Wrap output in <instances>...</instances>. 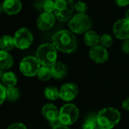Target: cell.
Masks as SVG:
<instances>
[{"label":"cell","instance_id":"6da1fadb","mask_svg":"<svg viewBox=\"0 0 129 129\" xmlns=\"http://www.w3.org/2000/svg\"><path fill=\"white\" fill-rule=\"evenodd\" d=\"M52 41L55 49L64 53L73 52L78 46L76 37L68 30H61L56 32L53 35Z\"/></svg>","mask_w":129,"mask_h":129},{"label":"cell","instance_id":"7a4b0ae2","mask_svg":"<svg viewBox=\"0 0 129 129\" xmlns=\"http://www.w3.org/2000/svg\"><path fill=\"white\" fill-rule=\"evenodd\" d=\"M96 118L101 127L103 129H112L120 121L121 113L115 108L106 107L98 112Z\"/></svg>","mask_w":129,"mask_h":129},{"label":"cell","instance_id":"3957f363","mask_svg":"<svg viewBox=\"0 0 129 129\" xmlns=\"http://www.w3.org/2000/svg\"><path fill=\"white\" fill-rule=\"evenodd\" d=\"M36 58L42 66L52 67L57 61V49L52 43H43L37 48Z\"/></svg>","mask_w":129,"mask_h":129},{"label":"cell","instance_id":"277c9868","mask_svg":"<svg viewBox=\"0 0 129 129\" xmlns=\"http://www.w3.org/2000/svg\"><path fill=\"white\" fill-rule=\"evenodd\" d=\"M54 15L61 22H66L72 18L75 9L73 0H54Z\"/></svg>","mask_w":129,"mask_h":129},{"label":"cell","instance_id":"5b68a950","mask_svg":"<svg viewBox=\"0 0 129 129\" xmlns=\"http://www.w3.org/2000/svg\"><path fill=\"white\" fill-rule=\"evenodd\" d=\"M69 27L74 34H84L90 30L92 26V21L90 17L86 14L78 13L69 21Z\"/></svg>","mask_w":129,"mask_h":129},{"label":"cell","instance_id":"8992f818","mask_svg":"<svg viewBox=\"0 0 129 129\" xmlns=\"http://www.w3.org/2000/svg\"><path fill=\"white\" fill-rule=\"evenodd\" d=\"M79 117V110L78 107L72 103L64 104L59 109L58 118L61 124L72 125L75 123Z\"/></svg>","mask_w":129,"mask_h":129},{"label":"cell","instance_id":"52a82bcc","mask_svg":"<svg viewBox=\"0 0 129 129\" xmlns=\"http://www.w3.org/2000/svg\"><path fill=\"white\" fill-rule=\"evenodd\" d=\"M19 69L21 72L24 76L34 77L37 75V73L40 69V64L36 57L27 56L21 61Z\"/></svg>","mask_w":129,"mask_h":129},{"label":"cell","instance_id":"ba28073f","mask_svg":"<svg viewBox=\"0 0 129 129\" xmlns=\"http://www.w3.org/2000/svg\"><path fill=\"white\" fill-rule=\"evenodd\" d=\"M13 38L15 47L22 50L29 48L34 40L33 34L26 27H21L18 30L15 32Z\"/></svg>","mask_w":129,"mask_h":129},{"label":"cell","instance_id":"9c48e42d","mask_svg":"<svg viewBox=\"0 0 129 129\" xmlns=\"http://www.w3.org/2000/svg\"><path fill=\"white\" fill-rule=\"evenodd\" d=\"M42 115L49 121L52 127L61 124L58 118L59 110L53 103H47L43 106L42 108Z\"/></svg>","mask_w":129,"mask_h":129},{"label":"cell","instance_id":"30bf717a","mask_svg":"<svg viewBox=\"0 0 129 129\" xmlns=\"http://www.w3.org/2000/svg\"><path fill=\"white\" fill-rule=\"evenodd\" d=\"M114 35L119 40L129 39V20L127 18H121L115 21L112 27Z\"/></svg>","mask_w":129,"mask_h":129},{"label":"cell","instance_id":"8fae6325","mask_svg":"<svg viewBox=\"0 0 129 129\" xmlns=\"http://www.w3.org/2000/svg\"><path fill=\"white\" fill-rule=\"evenodd\" d=\"M78 94V87L75 84H64L59 89V97L64 101H72L75 100Z\"/></svg>","mask_w":129,"mask_h":129},{"label":"cell","instance_id":"7c38bea8","mask_svg":"<svg viewBox=\"0 0 129 129\" xmlns=\"http://www.w3.org/2000/svg\"><path fill=\"white\" fill-rule=\"evenodd\" d=\"M89 56L94 62L103 64L108 60L109 52L105 47L102 46L101 45H97L90 49L89 52Z\"/></svg>","mask_w":129,"mask_h":129},{"label":"cell","instance_id":"4fadbf2b","mask_svg":"<svg viewBox=\"0 0 129 129\" xmlns=\"http://www.w3.org/2000/svg\"><path fill=\"white\" fill-rule=\"evenodd\" d=\"M55 23V16L54 13L43 12L37 18V24L40 30H48L51 29Z\"/></svg>","mask_w":129,"mask_h":129},{"label":"cell","instance_id":"5bb4252c","mask_svg":"<svg viewBox=\"0 0 129 129\" xmlns=\"http://www.w3.org/2000/svg\"><path fill=\"white\" fill-rule=\"evenodd\" d=\"M3 8L7 15H15L18 14L22 9V3L21 0H4Z\"/></svg>","mask_w":129,"mask_h":129},{"label":"cell","instance_id":"9a60e30c","mask_svg":"<svg viewBox=\"0 0 129 129\" xmlns=\"http://www.w3.org/2000/svg\"><path fill=\"white\" fill-rule=\"evenodd\" d=\"M51 69L52 73V78L55 79L64 78L68 72L67 66L61 62H56L51 67Z\"/></svg>","mask_w":129,"mask_h":129},{"label":"cell","instance_id":"2e32d148","mask_svg":"<svg viewBox=\"0 0 129 129\" xmlns=\"http://www.w3.org/2000/svg\"><path fill=\"white\" fill-rule=\"evenodd\" d=\"M13 62V58L9 52L0 50V69H9L12 66Z\"/></svg>","mask_w":129,"mask_h":129},{"label":"cell","instance_id":"e0dca14e","mask_svg":"<svg viewBox=\"0 0 129 129\" xmlns=\"http://www.w3.org/2000/svg\"><path fill=\"white\" fill-rule=\"evenodd\" d=\"M100 37L94 30H88L85 33L84 37V41L85 44L90 47H94L100 43Z\"/></svg>","mask_w":129,"mask_h":129},{"label":"cell","instance_id":"ac0fdd59","mask_svg":"<svg viewBox=\"0 0 129 129\" xmlns=\"http://www.w3.org/2000/svg\"><path fill=\"white\" fill-rule=\"evenodd\" d=\"M15 47L14 38L9 35H4L0 37V49L3 51H11Z\"/></svg>","mask_w":129,"mask_h":129},{"label":"cell","instance_id":"d6986e66","mask_svg":"<svg viewBox=\"0 0 129 129\" xmlns=\"http://www.w3.org/2000/svg\"><path fill=\"white\" fill-rule=\"evenodd\" d=\"M2 81L6 87H15L18 83V78L12 72H7L3 74Z\"/></svg>","mask_w":129,"mask_h":129},{"label":"cell","instance_id":"ffe728a7","mask_svg":"<svg viewBox=\"0 0 129 129\" xmlns=\"http://www.w3.org/2000/svg\"><path fill=\"white\" fill-rule=\"evenodd\" d=\"M98 127L96 115L94 114L88 115L82 124V129H96Z\"/></svg>","mask_w":129,"mask_h":129},{"label":"cell","instance_id":"44dd1931","mask_svg":"<svg viewBox=\"0 0 129 129\" xmlns=\"http://www.w3.org/2000/svg\"><path fill=\"white\" fill-rule=\"evenodd\" d=\"M44 95L47 100H56L59 97V90L54 86H48L45 88Z\"/></svg>","mask_w":129,"mask_h":129},{"label":"cell","instance_id":"7402d4cb","mask_svg":"<svg viewBox=\"0 0 129 129\" xmlns=\"http://www.w3.org/2000/svg\"><path fill=\"white\" fill-rule=\"evenodd\" d=\"M21 96V93L18 88L15 87H6V99L11 102L17 101Z\"/></svg>","mask_w":129,"mask_h":129},{"label":"cell","instance_id":"603a6c76","mask_svg":"<svg viewBox=\"0 0 129 129\" xmlns=\"http://www.w3.org/2000/svg\"><path fill=\"white\" fill-rule=\"evenodd\" d=\"M37 77L41 81H49L52 77L51 67H47V66L40 67V69L37 73Z\"/></svg>","mask_w":129,"mask_h":129},{"label":"cell","instance_id":"cb8c5ba5","mask_svg":"<svg viewBox=\"0 0 129 129\" xmlns=\"http://www.w3.org/2000/svg\"><path fill=\"white\" fill-rule=\"evenodd\" d=\"M100 43L102 46H103L105 48H108L112 46V44L113 43V40H112V37L109 34H105L100 37Z\"/></svg>","mask_w":129,"mask_h":129},{"label":"cell","instance_id":"d4e9b609","mask_svg":"<svg viewBox=\"0 0 129 129\" xmlns=\"http://www.w3.org/2000/svg\"><path fill=\"white\" fill-rule=\"evenodd\" d=\"M55 9V3L53 0H44L42 10L43 12L52 13Z\"/></svg>","mask_w":129,"mask_h":129},{"label":"cell","instance_id":"484cf974","mask_svg":"<svg viewBox=\"0 0 129 129\" xmlns=\"http://www.w3.org/2000/svg\"><path fill=\"white\" fill-rule=\"evenodd\" d=\"M87 8H88L87 4L83 1H78L75 4V10L78 13L85 14V12L87 10Z\"/></svg>","mask_w":129,"mask_h":129},{"label":"cell","instance_id":"4316f807","mask_svg":"<svg viewBox=\"0 0 129 129\" xmlns=\"http://www.w3.org/2000/svg\"><path fill=\"white\" fill-rule=\"evenodd\" d=\"M6 99V87L0 84V105H2Z\"/></svg>","mask_w":129,"mask_h":129},{"label":"cell","instance_id":"83f0119b","mask_svg":"<svg viewBox=\"0 0 129 129\" xmlns=\"http://www.w3.org/2000/svg\"><path fill=\"white\" fill-rule=\"evenodd\" d=\"M7 129H27V128L25 126V124L21 122H15L9 125Z\"/></svg>","mask_w":129,"mask_h":129},{"label":"cell","instance_id":"f1b7e54d","mask_svg":"<svg viewBox=\"0 0 129 129\" xmlns=\"http://www.w3.org/2000/svg\"><path fill=\"white\" fill-rule=\"evenodd\" d=\"M115 4L120 7L127 6L129 4V0H114Z\"/></svg>","mask_w":129,"mask_h":129},{"label":"cell","instance_id":"f546056e","mask_svg":"<svg viewBox=\"0 0 129 129\" xmlns=\"http://www.w3.org/2000/svg\"><path fill=\"white\" fill-rule=\"evenodd\" d=\"M121 48H122V50L124 53H127V54L129 53V39L124 41Z\"/></svg>","mask_w":129,"mask_h":129},{"label":"cell","instance_id":"4dcf8cb0","mask_svg":"<svg viewBox=\"0 0 129 129\" xmlns=\"http://www.w3.org/2000/svg\"><path fill=\"white\" fill-rule=\"evenodd\" d=\"M43 2H44V0H35V1H34V6H35V7L37 9H39V10H42Z\"/></svg>","mask_w":129,"mask_h":129},{"label":"cell","instance_id":"1f68e13d","mask_svg":"<svg viewBox=\"0 0 129 129\" xmlns=\"http://www.w3.org/2000/svg\"><path fill=\"white\" fill-rule=\"evenodd\" d=\"M122 108L125 111L129 112V97L126 98L123 102H122Z\"/></svg>","mask_w":129,"mask_h":129},{"label":"cell","instance_id":"d6a6232c","mask_svg":"<svg viewBox=\"0 0 129 129\" xmlns=\"http://www.w3.org/2000/svg\"><path fill=\"white\" fill-rule=\"evenodd\" d=\"M52 129H70V128L68 126H66V125H64V124H60L52 127Z\"/></svg>","mask_w":129,"mask_h":129},{"label":"cell","instance_id":"836d02e7","mask_svg":"<svg viewBox=\"0 0 129 129\" xmlns=\"http://www.w3.org/2000/svg\"><path fill=\"white\" fill-rule=\"evenodd\" d=\"M125 18H127V19L129 20V9L125 12Z\"/></svg>","mask_w":129,"mask_h":129},{"label":"cell","instance_id":"e575fe53","mask_svg":"<svg viewBox=\"0 0 129 129\" xmlns=\"http://www.w3.org/2000/svg\"><path fill=\"white\" fill-rule=\"evenodd\" d=\"M3 74H4V73H3V71H2V69H0V80H1V81H2V78H3Z\"/></svg>","mask_w":129,"mask_h":129},{"label":"cell","instance_id":"d590c367","mask_svg":"<svg viewBox=\"0 0 129 129\" xmlns=\"http://www.w3.org/2000/svg\"><path fill=\"white\" fill-rule=\"evenodd\" d=\"M3 4L0 3V15H1V13L3 12Z\"/></svg>","mask_w":129,"mask_h":129},{"label":"cell","instance_id":"8d00e7d4","mask_svg":"<svg viewBox=\"0 0 129 129\" xmlns=\"http://www.w3.org/2000/svg\"><path fill=\"white\" fill-rule=\"evenodd\" d=\"M96 129H103V127H100V126L99 125V127H97Z\"/></svg>","mask_w":129,"mask_h":129}]
</instances>
